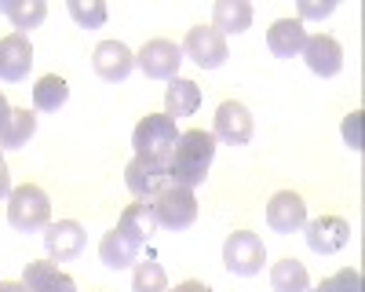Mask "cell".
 <instances>
[{
  "instance_id": "obj_1",
  "label": "cell",
  "mask_w": 365,
  "mask_h": 292,
  "mask_svg": "<svg viewBox=\"0 0 365 292\" xmlns=\"http://www.w3.org/2000/svg\"><path fill=\"white\" fill-rule=\"evenodd\" d=\"M216 157V135L205 132V128H190V132H179L175 142V154L168 161V183L182 187V190H194L208 179V165Z\"/></svg>"
},
{
  "instance_id": "obj_2",
  "label": "cell",
  "mask_w": 365,
  "mask_h": 292,
  "mask_svg": "<svg viewBox=\"0 0 365 292\" xmlns=\"http://www.w3.org/2000/svg\"><path fill=\"white\" fill-rule=\"evenodd\" d=\"M175 142H179V128H175L172 117H165V113H146L143 121L135 125V132H132L135 157L165 165V168H168V161L175 154Z\"/></svg>"
},
{
  "instance_id": "obj_3",
  "label": "cell",
  "mask_w": 365,
  "mask_h": 292,
  "mask_svg": "<svg viewBox=\"0 0 365 292\" xmlns=\"http://www.w3.org/2000/svg\"><path fill=\"white\" fill-rule=\"evenodd\" d=\"M8 223L22 234H37L51 223V201L41 187L26 183L8 194Z\"/></svg>"
},
{
  "instance_id": "obj_4",
  "label": "cell",
  "mask_w": 365,
  "mask_h": 292,
  "mask_svg": "<svg viewBox=\"0 0 365 292\" xmlns=\"http://www.w3.org/2000/svg\"><path fill=\"white\" fill-rule=\"evenodd\" d=\"M223 263H227V271L241 274V278H249V274H259L263 271V263H267V249L259 241V234L252 230H234L227 245H223Z\"/></svg>"
},
{
  "instance_id": "obj_5",
  "label": "cell",
  "mask_w": 365,
  "mask_h": 292,
  "mask_svg": "<svg viewBox=\"0 0 365 292\" xmlns=\"http://www.w3.org/2000/svg\"><path fill=\"white\" fill-rule=\"evenodd\" d=\"M154 219L165 230H187L197 219V197L194 190H182V187H168L154 197Z\"/></svg>"
},
{
  "instance_id": "obj_6",
  "label": "cell",
  "mask_w": 365,
  "mask_h": 292,
  "mask_svg": "<svg viewBox=\"0 0 365 292\" xmlns=\"http://www.w3.org/2000/svg\"><path fill=\"white\" fill-rule=\"evenodd\" d=\"M179 63H182V48L175 41H165V37L146 41L135 55V66L154 80H172L179 73Z\"/></svg>"
},
{
  "instance_id": "obj_7",
  "label": "cell",
  "mask_w": 365,
  "mask_h": 292,
  "mask_svg": "<svg viewBox=\"0 0 365 292\" xmlns=\"http://www.w3.org/2000/svg\"><path fill=\"white\" fill-rule=\"evenodd\" d=\"M179 48H182L187 58H194L201 70H216V66L227 63V37L212 26H194Z\"/></svg>"
},
{
  "instance_id": "obj_8",
  "label": "cell",
  "mask_w": 365,
  "mask_h": 292,
  "mask_svg": "<svg viewBox=\"0 0 365 292\" xmlns=\"http://www.w3.org/2000/svg\"><path fill=\"white\" fill-rule=\"evenodd\" d=\"M252 113H249V106L245 103H237V99H227L220 110H216V139H223V142H230V146H245L249 139H252Z\"/></svg>"
},
{
  "instance_id": "obj_9",
  "label": "cell",
  "mask_w": 365,
  "mask_h": 292,
  "mask_svg": "<svg viewBox=\"0 0 365 292\" xmlns=\"http://www.w3.org/2000/svg\"><path fill=\"white\" fill-rule=\"evenodd\" d=\"M44 249L55 263H66V259H77L84 252V226L73 223V219H58V223H48L44 226Z\"/></svg>"
},
{
  "instance_id": "obj_10",
  "label": "cell",
  "mask_w": 365,
  "mask_h": 292,
  "mask_svg": "<svg viewBox=\"0 0 365 292\" xmlns=\"http://www.w3.org/2000/svg\"><path fill=\"white\" fill-rule=\"evenodd\" d=\"M267 223L278 234H296V230L307 226V204H303V197L292 194V190L274 194L270 204H267Z\"/></svg>"
},
{
  "instance_id": "obj_11",
  "label": "cell",
  "mask_w": 365,
  "mask_h": 292,
  "mask_svg": "<svg viewBox=\"0 0 365 292\" xmlns=\"http://www.w3.org/2000/svg\"><path fill=\"white\" fill-rule=\"evenodd\" d=\"M125 187H128L139 201H154L161 190H168V168L135 157V161L125 168Z\"/></svg>"
},
{
  "instance_id": "obj_12",
  "label": "cell",
  "mask_w": 365,
  "mask_h": 292,
  "mask_svg": "<svg viewBox=\"0 0 365 292\" xmlns=\"http://www.w3.org/2000/svg\"><path fill=\"white\" fill-rule=\"evenodd\" d=\"M303 58H307L311 73H318V77H336L344 70V48H340L336 37H329V33L307 37V44H303Z\"/></svg>"
},
{
  "instance_id": "obj_13",
  "label": "cell",
  "mask_w": 365,
  "mask_h": 292,
  "mask_svg": "<svg viewBox=\"0 0 365 292\" xmlns=\"http://www.w3.org/2000/svg\"><path fill=\"white\" fill-rule=\"evenodd\" d=\"M347 241H351V223L340 219V216H322V219L307 223V245H311L318 256L340 252Z\"/></svg>"
},
{
  "instance_id": "obj_14",
  "label": "cell",
  "mask_w": 365,
  "mask_h": 292,
  "mask_svg": "<svg viewBox=\"0 0 365 292\" xmlns=\"http://www.w3.org/2000/svg\"><path fill=\"white\" fill-rule=\"evenodd\" d=\"M91 66H96V73H99L103 80L117 84V80H125V77L132 73L135 55L120 44V41H103V44L96 48V55H91Z\"/></svg>"
},
{
  "instance_id": "obj_15",
  "label": "cell",
  "mask_w": 365,
  "mask_h": 292,
  "mask_svg": "<svg viewBox=\"0 0 365 292\" xmlns=\"http://www.w3.org/2000/svg\"><path fill=\"white\" fill-rule=\"evenodd\" d=\"M29 66H34V48H29V37L22 33H11L0 41V77L4 80H22L29 73Z\"/></svg>"
},
{
  "instance_id": "obj_16",
  "label": "cell",
  "mask_w": 365,
  "mask_h": 292,
  "mask_svg": "<svg viewBox=\"0 0 365 292\" xmlns=\"http://www.w3.org/2000/svg\"><path fill=\"white\" fill-rule=\"evenodd\" d=\"M307 44V29H303L299 19H278L270 29H267V48L278 55V58H292L303 51Z\"/></svg>"
},
{
  "instance_id": "obj_17",
  "label": "cell",
  "mask_w": 365,
  "mask_h": 292,
  "mask_svg": "<svg viewBox=\"0 0 365 292\" xmlns=\"http://www.w3.org/2000/svg\"><path fill=\"white\" fill-rule=\"evenodd\" d=\"M22 285H26L29 292H77L73 278L63 274V271H58L55 263H48V259L26 263V278H22Z\"/></svg>"
},
{
  "instance_id": "obj_18",
  "label": "cell",
  "mask_w": 365,
  "mask_h": 292,
  "mask_svg": "<svg viewBox=\"0 0 365 292\" xmlns=\"http://www.w3.org/2000/svg\"><path fill=\"white\" fill-rule=\"evenodd\" d=\"M117 230L125 234V238H132L135 245H146V241L158 234L154 204H150V201H135V204H128V209L120 212V223H117Z\"/></svg>"
},
{
  "instance_id": "obj_19",
  "label": "cell",
  "mask_w": 365,
  "mask_h": 292,
  "mask_svg": "<svg viewBox=\"0 0 365 292\" xmlns=\"http://www.w3.org/2000/svg\"><path fill=\"white\" fill-rule=\"evenodd\" d=\"M201 106V88L187 77H172L165 88V117L179 121V117H190Z\"/></svg>"
},
{
  "instance_id": "obj_20",
  "label": "cell",
  "mask_w": 365,
  "mask_h": 292,
  "mask_svg": "<svg viewBox=\"0 0 365 292\" xmlns=\"http://www.w3.org/2000/svg\"><path fill=\"white\" fill-rule=\"evenodd\" d=\"M249 26H252L249 0H216V8H212V29H220V33H245Z\"/></svg>"
},
{
  "instance_id": "obj_21",
  "label": "cell",
  "mask_w": 365,
  "mask_h": 292,
  "mask_svg": "<svg viewBox=\"0 0 365 292\" xmlns=\"http://www.w3.org/2000/svg\"><path fill=\"white\" fill-rule=\"evenodd\" d=\"M99 259L106 263L110 271H125V267H132V263L139 259V245L113 226L110 234H103V241H99Z\"/></svg>"
},
{
  "instance_id": "obj_22",
  "label": "cell",
  "mask_w": 365,
  "mask_h": 292,
  "mask_svg": "<svg viewBox=\"0 0 365 292\" xmlns=\"http://www.w3.org/2000/svg\"><path fill=\"white\" fill-rule=\"evenodd\" d=\"M34 132H37V117L29 110H11L0 121V150H22Z\"/></svg>"
},
{
  "instance_id": "obj_23",
  "label": "cell",
  "mask_w": 365,
  "mask_h": 292,
  "mask_svg": "<svg viewBox=\"0 0 365 292\" xmlns=\"http://www.w3.org/2000/svg\"><path fill=\"white\" fill-rule=\"evenodd\" d=\"M0 11L11 19L15 33H22V37L48 19V4H44V0H0Z\"/></svg>"
},
{
  "instance_id": "obj_24",
  "label": "cell",
  "mask_w": 365,
  "mask_h": 292,
  "mask_svg": "<svg viewBox=\"0 0 365 292\" xmlns=\"http://www.w3.org/2000/svg\"><path fill=\"white\" fill-rule=\"evenodd\" d=\"M270 288L274 292H307L311 288V278H307V267L299 259H282L270 267Z\"/></svg>"
},
{
  "instance_id": "obj_25",
  "label": "cell",
  "mask_w": 365,
  "mask_h": 292,
  "mask_svg": "<svg viewBox=\"0 0 365 292\" xmlns=\"http://www.w3.org/2000/svg\"><path fill=\"white\" fill-rule=\"evenodd\" d=\"M66 95H70L66 80H63V77H55V73H48V77H41L37 88H34V106L44 110V113H55L58 106L66 103Z\"/></svg>"
},
{
  "instance_id": "obj_26",
  "label": "cell",
  "mask_w": 365,
  "mask_h": 292,
  "mask_svg": "<svg viewBox=\"0 0 365 292\" xmlns=\"http://www.w3.org/2000/svg\"><path fill=\"white\" fill-rule=\"evenodd\" d=\"M132 292H168V274L161 263L146 259L135 263V274H132Z\"/></svg>"
},
{
  "instance_id": "obj_27",
  "label": "cell",
  "mask_w": 365,
  "mask_h": 292,
  "mask_svg": "<svg viewBox=\"0 0 365 292\" xmlns=\"http://www.w3.org/2000/svg\"><path fill=\"white\" fill-rule=\"evenodd\" d=\"M70 15L84 29H99L106 22V4L103 0H70Z\"/></svg>"
},
{
  "instance_id": "obj_28",
  "label": "cell",
  "mask_w": 365,
  "mask_h": 292,
  "mask_svg": "<svg viewBox=\"0 0 365 292\" xmlns=\"http://www.w3.org/2000/svg\"><path fill=\"white\" fill-rule=\"evenodd\" d=\"M314 292H361V274L354 267H344V271H336L332 278H325Z\"/></svg>"
},
{
  "instance_id": "obj_29",
  "label": "cell",
  "mask_w": 365,
  "mask_h": 292,
  "mask_svg": "<svg viewBox=\"0 0 365 292\" xmlns=\"http://www.w3.org/2000/svg\"><path fill=\"white\" fill-rule=\"evenodd\" d=\"M332 11H336V4H332V0H299V22L303 19H329Z\"/></svg>"
},
{
  "instance_id": "obj_30",
  "label": "cell",
  "mask_w": 365,
  "mask_h": 292,
  "mask_svg": "<svg viewBox=\"0 0 365 292\" xmlns=\"http://www.w3.org/2000/svg\"><path fill=\"white\" fill-rule=\"evenodd\" d=\"M344 139H347L351 150H361V110L344 117Z\"/></svg>"
},
{
  "instance_id": "obj_31",
  "label": "cell",
  "mask_w": 365,
  "mask_h": 292,
  "mask_svg": "<svg viewBox=\"0 0 365 292\" xmlns=\"http://www.w3.org/2000/svg\"><path fill=\"white\" fill-rule=\"evenodd\" d=\"M11 194V172H8V161H4V150H0V197Z\"/></svg>"
},
{
  "instance_id": "obj_32",
  "label": "cell",
  "mask_w": 365,
  "mask_h": 292,
  "mask_svg": "<svg viewBox=\"0 0 365 292\" xmlns=\"http://www.w3.org/2000/svg\"><path fill=\"white\" fill-rule=\"evenodd\" d=\"M172 292H212L208 285H201V281H182V285H175Z\"/></svg>"
},
{
  "instance_id": "obj_33",
  "label": "cell",
  "mask_w": 365,
  "mask_h": 292,
  "mask_svg": "<svg viewBox=\"0 0 365 292\" xmlns=\"http://www.w3.org/2000/svg\"><path fill=\"white\" fill-rule=\"evenodd\" d=\"M0 292H29L22 281H0Z\"/></svg>"
},
{
  "instance_id": "obj_34",
  "label": "cell",
  "mask_w": 365,
  "mask_h": 292,
  "mask_svg": "<svg viewBox=\"0 0 365 292\" xmlns=\"http://www.w3.org/2000/svg\"><path fill=\"white\" fill-rule=\"evenodd\" d=\"M11 113V106H8V99H4V92H0V121H4V117Z\"/></svg>"
}]
</instances>
